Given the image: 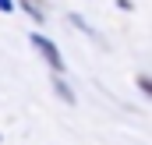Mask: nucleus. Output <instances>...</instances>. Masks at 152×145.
<instances>
[{
	"instance_id": "f257e3e1",
	"label": "nucleus",
	"mask_w": 152,
	"mask_h": 145,
	"mask_svg": "<svg viewBox=\"0 0 152 145\" xmlns=\"http://www.w3.org/2000/svg\"><path fill=\"white\" fill-rule=\"evenodd\" d=\"M32 46L39 50V57L53 67V71H64V57H60V50H57V42L46 36H39V32H32Z\"/></svg>"
},
{
	"instance_id": "f03ea898",
	"label": "nucleus",
	"mask_w": 152,
	"mask_h": 145,
	"mask_svg": "<svg viewBox=\"0 0 152 145\" xmlns=\"http://www.w3.org/2000/svg\"><path fill=\"white\" fill-rule=\"evenodd\" d=\"M18 4H21V7H25V11H28L36 21H42V18H46V7H42L39 0H18Z\"/></svg>"
},
{
	"instance_id": "7ed1b4c3",
	"label": "nucleus",
	"mask_w": 152,
	"mask_h": 145,
	"mask_svg": "<svg viewBox=\"0 0 152 145\" xmlns=\"http://www.w3.org/2000/svg\"><path fill=\"white\" fill-rule=\"evenodd\" d=\"M53 89H57V96H60V99H67V103H75V92H71V85H67V81H64L60 74L53 78Z\"/></svg>"
},
{
	"instance_id": "20e7f679",
	"label": "nucleus",
	"mask_w": 152,
	"mask_h": 145,
	"mask_svg": "<svg viewBox=\"0 0 152 145\" xmlns=\"http://www.w3.org/2000/svg\"><path fill=\"white\" fill-rule=\"evenodd\" d=\"M138 85H142V92H149V96H152V78H145V74H142V78H138Z\"/></svg>"
},
{
	"instance_id": "39448f33",
	"label": "nucleus",
	"mask_w": 152,
	"mask_h": 145,
	"mask_svg": "<svg viewBox=\"0 0 152 145\" xmlns=\"http://www.w3.org/2000/svg\"><path fill=\"white\" fill-rule=\"evenodd\" d=\"M18 7V0H0V11H14Z\"/></svg>"
}]
</instances>
